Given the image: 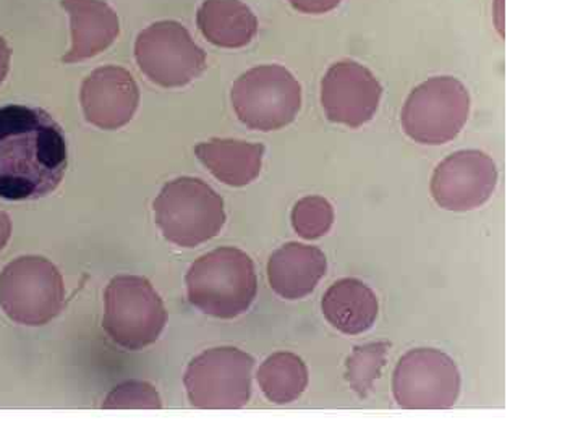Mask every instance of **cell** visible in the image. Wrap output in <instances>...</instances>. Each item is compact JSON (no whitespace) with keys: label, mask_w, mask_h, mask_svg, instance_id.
<instances>
[{"label":"cell","mask_w":583,"mask_h":437,"mask_svg":"<svg viewBox=\"0 0 583 437\" xmlns=\"http://www.w3.org/2000/svg\"><path fill=\"white\" fill-rule=\"evenodd\" d=\"M61 126L42 109L0 108V199L38 200L58 189L67 169Z\"/></svg>","instance_id":"1"},{"label":"cell","mask_w":583,"mask_h":437,"mask_svg":"<svg viewBox=\"0 0 583 437\" xmlns=\"http://www.w3.org/2000/svg\"><path fill=\"white\" fill-rule=\"evenodd\" d=\"M187 287L190 302L200 312L232 319L250 308L258 281L250 256L226 246L202 256L190 267Z\"/></svg>","instance_id":"2"},{"label":"cell","mask_w":583,"mask_h":437,"mask_svg":"<svg viewBox=\"0 0 583 437\" xmlns=\"http://www.w3.org/2000/svg\"><path fill=\"white\" fill-rule=\"evenodd\" d=\"M154 213L164 237L184 248L216 237L226 222L223 199L205 182L192 177L167 183L154 201Z\"/></svg>","instance_id":"3"},{"label":"cell","mask_w":583,"mask_h":437,"mask_svg":"<svg viewBox=\"0 0 583 437\" xmlns=\"http://www.w3.org/2000/svg\"><path fill=\"white\" fill-rule=\"evenodd\" d=\"M231 100L235 114L248 129L273 132L297 118L301 88L284 67H255L235 81Z\"/></svg>","instance_id":"4"},{"label":"cell","mask_w":583,"mask_h":437,"mask_svg":"<svg viewBox=\"0 0 583 437\" xmlns=\"http://www.w3.org/2000/svg\"><path fill=\"white\" fill-rule=\"evenodd\" d=\"M167 315L160 295L143 277L112 278L105 291L103 326L115 344L140 350L157 341Z\"/></svg>","instance_id":"5"},{"label":"cell","mask_w":583,"mask_h":437,"mask_svg":"<svg viewBox=\"0 0 583 437\" xmlns=\"http://www.w3.org/2000/svg\"><path fill=\"white\" fill-rule=\"evenodd\" d=\"M469 114L467 88L452 77H434L412 91L400 120L409 139L439 146L459 135Z\"/></svg>","instance_id":"6"},{"label":"cell","mask_w":583,"mask_h":437,"mask_svg":"<svg viewBox=\"0 0 583 437\" xmlns=\"http://www.w3.org/2000/svg\"><path fill=\"white\" fill-rule=\"evenodd\" d=\"M255 359L238 348H213L190 363L185 387L193 407L237 410L250 400Z\"/></svg>","instance_id":"7"},{"label":"cell","mask_w":583,"mask_h":437,"mask_svg":"<svg viewBox=\"0 0 583 437\" xmlns=\"http://www.w3.org/2000/svg\"><path fill=\"white\" fill-rule=\"evenodd\" d=\"M392 393L407 410H446L460 394V373L454 359L434 348H417L397 363Z\"/></svg>","instance_id":"8"},{"label":"cell","mask_w":583,"mask_h":437,"mask_svg":"<svg viewBox=\"0 0 583 437\" xmlns=\"http://www.w3.org/2000/svg\"><path fill=\"white\" fill-rule=\"evenodd\" d=\"M140 69L153 83L181 88L206 69V54L177 21H157L140 33L135 44Z\"/></svg>","instance_id":"9"},{"label":"cell","mask_w":583,"mask_h":437,"mask_svg":"<svg viewBox=\"0 0 583 437\" xmlns=\"http://www.w3.org/2000/svg\"><path fill=\"white\" fill-rule=\"evenodd\" d=\"M0 302L13 319L44 324L61 312L63 285L59 271L44 260H20L0 278Z\"/></svg>","instance_id":"10"},{"label":"cell","mask_w":583,"mask_h":437,"mask_svg":"<svg viewBox=\"0 0 583 437\" xmlns=\"http://www.w3.org/2000/svg\"><path fill=\"white\" fill-rule=\"evenodd\" d=\"M497 185V164L488 154L458 151L438 165L431 179V195L442 210L466 213L483 206Z\"/></svg>","instance_id":"11"},{"label":"cell","mask_w":583,"mask_h":437,"mask_svg":"<svg viewBox=\"0 0 583 437\" xmlns=\"http://www.w3.org/2000/svg\"><path fill=\"white\" fill-rule=\"evenodd\" d=\"M382 88L367 67L357 62L333 65L321 81V104L331 122L358 129L378 111Z\"/></svg>","instance_id":"12"},{"label":"cell","mask_w":583,"mask_h":437,"mask_svg":"<svg viewBox=\"0 0 583 437\" xmlns=\"http://www.w3.org/2000/svg\"><path fill=\"white\" fill-rule=\"evenodd\" d=\"M135 80L121 67L94 70L82 87L84 118L103 130H117L132 120L139 108Z\"/></svg>","instance_id":"13"},{"label":"cell","mask_w":583,"mask_h":437,"mask_svg":"<svg viewBox=\"0 0 583 437\" xmlns=\"http://www.w3.org/2000/svg\"><path fill=\"white\" fill-rule=\"evenodd\" d=\"M328 260L316 246L289 243L277 250L268 264L269 284L279 297L300 299L310 295L326 276Z\"/></svg>","instance_id":"14"},{"label":"cell","mask_w":583,"mask_h":437,"mask_svg":"<svg viewBox=\"0 0 583 437\" xmlns=\"http://www.w3.org/2000/svg\"><path fill=\"white\" fill-rule=\"evenodd\" d=\"M61 6L72 20V49L62 62L94 58L117 40V13L103 0H62Z\"/></svg>","instance_id":"15"},{"label":"cell","mask_w":583,"mask_h":437,"mask_svg":"<svg viewBox=\"0 0 583 437\" xmlns=\"http://www.w3.org/2000/svg\"><path fill=\"white\" fill-rule=\"evenodd\" d=\"M321 308L333 327L347 336H358L374 327L379 305L367 284L357 278H342L328 288Z\"/></svg>","instance_id":"16"},{"label":"cell","mask_w":583,"mask_h":437,"mask_svg":"<svg viewBox=\"0 0 583 437\" xmlns=\"http://www.w3.org/2000/svg\"><path fill=\"white\" fill-rule=\"evenodd\" d=\"M211 174L231 186H245L262 172L265 146L238 140H211L195 148Z\"/></svg>","instance_id":"17"},{"label":"cell","mask_w":583,"mask_h":437,"mask_svg":"<svg viewBox=\"0 0 583 437\" xmlns=\"http://www.w3.org/2000/svg\"><path fill=\"white\" fill-rule=\"evenodd\" d=\"M196 21L203 37L219 48H244L258 31L255 13L242 0H205Z\"/></svg>","instance_id":"18"},{"label":"cell","mask_w":583,"mask_h":437,"mask_svg":"<svg viewBox=\"0 0 583 437\" xmlns=\"http://www.w3.org/2000/svg\"><path fill=\"white\" fill-rule=\"evenodd\" d=\"M258 384L273 404H290L307 389V365L297 355L279 352L259 366Z\"/></svg>","instance_id":"19"},{"label":"cell","mask_w":583,"mask_h":437,"mask_svg":"<svg viewBox=\"0 0 583 437\" xmlns=\"http://www.w3.org/2000/svg\"><path fill=\"white\" fill-rule=\"evenodd\" d=\"M388 350L389 344L386 342L355 347L352 355L347 359L346 378L358 396L367 397L374 390L388 359Z\"/></svg>","instance_id":"20"},{"label":"cell","mask_w":583,"mask_h":437,"mask_svg":"<svg viewBox=\"0 0 583 437\" xmlns=\"http://www.w3.org/2000/svg\"><path fill=\"white\" fill-rule=\"evenodd\" d=\"M292 224L300 237L321 238L331 231L334 224L331 203L321 196H307L298 201L292 211Z\"/></svg>","instance_id":"21"},{"label":"cell","mask_w":583,"mask_h":437,"mask_svg":"<svg viewBox=\"0 0 583 437\" xmlns=\"http://www.w3.org/2000/svg\"><path fill=\"white\" fill-rule=\"evenodd\" d=\"M104 408H161V398L150 384L132 383L115 387L104 400Z\"/></svg>","instance_id":"22"},{"label":"cell","mask_w":583,"mask_h":437,"mask_svg":"<svg viewBox=\"0 0 583 437\" xmlns=\"http://www.w3.org/2000/svg\"><path fill=\"white\" fill-rule=\"evenodd\" d=\"M289 2L298 12L321 16L331 12L342 0H289Z\"/></svg>","instance_id":"23"},{"label":"cell","mask_w":583,"mask_h":437,"mask_svg":"<svg viewBox=\"0 0 583 437\" xmlns=\"http://www.w3.org/2000/svg\"><path fill=\"white\" fill-rule=\"evenodd\" d=\"M10 51L7 48L6 41L0 37V81L6 79L7 70H9Z\"/></svg>","instance_id":"24"},{"label":"cell","mask_w":583,"mask_h":437,"mask_svg":"<svg viewBox=\"0 0 583 437\" xmlns=\"http://www.w3.org/2000/svg\"><path fill=\"white\" fill-rule=\"evenodd\" d=\"M502 6H504V0H497V2H494L493 19L501 37H504V13H502Z\"/></svg>","instance_id":"25"},{"label":"cell","mask_w":583,"mask_h":437,"mask_svg":"<svg viewBox=\"0 0 583 437\" xmlns=\"http://www.w3.org/2000/svg\"><path fill=\"white\" fill-rule=\"evenodd\" d=\"M7 237H9V221L3 214H0V248H2Z\"/></svg>","instance_id":"26"}]
</instances>
